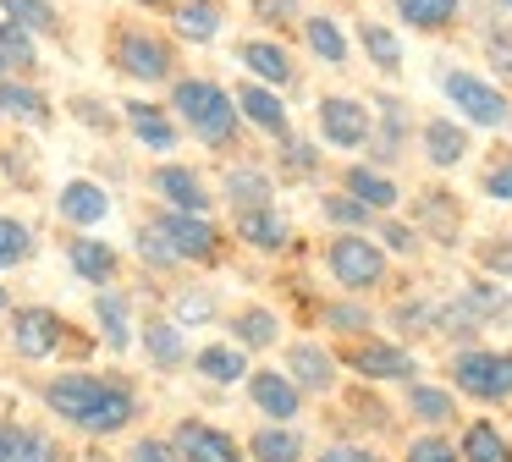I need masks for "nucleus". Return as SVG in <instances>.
Returning <instances> with one entry per match:
<instances>
[{
	"label": "nucleus",
	"instance_id": "obj_23",
	"mask_svg": "<svg viewBox=\"0 0 512 462\" xmlns=\"http://www.w3.org/2000/svg\"><path fill=\"white\" fill-rule=\"evenodd\" d=\"M237 237H243L248 248L276 253V248H287L292 226L281 220V209H276V204H259V209H237Z\"/></svg>",
	"mask_w": 512,
	"mask_h": 462
},
{
	"label": "nucleus",
	"instance_id": "obj_32",
	"mask_svg": "<svg viewBox=\"0 0 512 462\" xmlns=\"http://www.w3.org/2000/svg\"><path fill=\"white\" fill-rule=\"evenodd\" d=\"M193 369H199L204 380H215V385H237V380H248V352L215 341V347H204L199 358H193Z\"/></svg>",
	"mask_w": 512,
	"mask_h": 462
},
{
	"label": "nucleus",
	"instance_id": "obj_57",
	"mask_svg": "<svg viewBox=\"0 0 512 462\" xmlns=\"http://www.w3.org/2000/svg\"><path fill=\"white\" fill-rule=\"evenodd\" d=\"M0 77H12V72H6V66H0Z\"/></svg>",
	"mask_w": 512,
	"mask_h": 462
},
{
	"label": "nucleus",
	"instance_id": "obj_11",
	"mask_svg": "<svg viewBox=\"0 0 512 462\" xmlns=\"http://www.w3.org/2000/svg\"><path fill=\"white\" fill-rule=\"evenodd\" d=\"M0 121L45 132L50 121H56V105H50V94L34 83V77H0Z\"/></svg>",
	"mask_w": 512,
	"mask_h": 462
},
{
	"label": "nucleus",
	"instance_id": "obj_4",
	"mask_svg": "<svg viewBox=\"0 0 512 462\" xmlns=\"http://www.w3.org/2000/svg\"><path fill=\"white\" fill-rule=\"evenodd\" d=\"M441 94L452 99L457 116H468V127L496 132V127H507V121H512V99L501 94L490 77H479V72H463V66H441Z\"/></svg>",
	"mask_w": 512,
	"mask_h": 462
},
{
	"label": "nucleus",
	"instance_id": "obj_6",
	"mask_svg": "<svg viewBox=\"0 0 512 462\" xmlns=\"http://www.w3.org/2000/svg\"><path fill=\"white\" fill-rule=\"evenodd\" d=\"M452 380H457V391L479 396V402H507L512 396V352H463Z\"/></svg>",
	"mask_w": 512,
	"mask_h": 462
},
{
	"label": "nucleus",
	"instance_id": "obj_14",
	"mask_svg": "<svg viewBox=\"0 0 512 462\" xmlns=\"http://www.w3.org/2000/svg\"><path fill=\"white\" fill-rule=\"evenodd\" d=\"M122 121H127V132H133L144 149H155V154H171V149H177V138H182V121H171V110L149 105V99H127Z\"/></svg>",
	"mask_w": 512,
	"mask_h": 462
},
{
	"label": "nucleus",
	"instance_id": "obj_52",
	"mask_svg": "<svg viewBox=\"0 0 512 462\" xmlns=\"http://www.w3.org/2000/svg\"><path fill=\"white\" fill-rule=\"evenodd\" d=\"M320 462H380V457L364 446H331V451H320Z\"/></svg>",
	"mask_w": 512,
	"mask_h": 462
},
{
	"label": "nucleus",
	"instance_id": "obj_44",
	"mask_svg": "<svg viewBox=\"0 0 512 462\" xmlns=\"http://www.w3.org/2000/svg\"><path fill=\"white\" fill-rule=\"evenodd\" d=\"M215 319V297L199 292V286H188V292H177V325H210Z\"/></svg>",
	"mask_w": 512,
	"mask_h": 462
},
{
	"label": "nucleus",
	"instance_id": "obj_48",
	"mask_svg": "<svg viewBox=\"0 0 512 462\" xmlns=\"http://www.w3.org/2000/svg\"><path fill=\"white\" fill-rule=\"evenodd\" d=\"M408 462H463V451L446 446L441 435H419V440L408 446Z\"/></svg>",
	"mask_w": 512,
	"mask_h": 462
},
{
	"label": "nucleus",
	"instance_id": "obj_33",
	"mask_svg": "<svg viewBox=\"0 0 512 462\" xmlns=\"http://www.w3.org/2000/svg\"><path fill=\"white\" fill-rule=\"evenodd\" d=\"M248 451H254V462H298L303 457V440L292 435L287 424H276V418H270L265 429H254V435H248Z\"/></svg>",
	"mask_w": 512,
	"mask_h": 462
},
{
	"label": "nucleus",
	"instance_id": "obj_22",
	"mask_svg": "<svg viewBox=\"0 0 512 462\" xmlns=\"http://www.w3.org/2000/svg\"><path fill=\"white\" fill-rule=\"evenodd\" d=\"M67 259H72V270H78L89 286H111L116 270H122L116 248H111V242H100V237H72L67 242Z\"/></svg>",
	"mask_w": 512,
	"mask_h": 462
},
{
	"label": "nucleus",
	"instance_id": "obj_10",
	"mask_svg": "<svg viewBox=\"0 0 512 462\" xmlns=\"http://www.w3.org/2000/svg\"><path fill=\"white\" fill-rule=\"evenodd\" d=\"M237 110H243V121L254 132H265V138H287L292 132V110H287V99H281V88H270V83L243 77V83H237Z\"/></svg>",
	"mask_w": 512,
	"mask_h": 462
},
{
	"label": "nucleus",
	"instance_id": "obj_31",
	"mask_svg": "<svg viewBox=\"0 0 512 462\" xmlns=\"http://www.w3.org/2000/svg\"><path fill=\"white\" fill-rule=\"evenodd\" d=\"M270 171H259V165H232L226 171V204L232 209H259V204H270Z\"/></svg>",
	"mask_w": 512,
	"mask_h": 462
},
{
	"label": "nucleus",
	"instance_id": "obj_30",
	"mask_svg": "<svg viewBox=\"0 0 512 462\" xmlns=\"http://www.w3.org/2000/svg\"><path fill=\"white\" fill-rule=\"evenodd\" d=\"M358 44H364L369 66H375L380 77H397L402 72V39H397V28H386V22H358Z\"/></svg>",
	"mask_w": 512,
	"mask_h": 462
},
{
	"label": "nucleus",
	"instance_id": "obj_56",
	"mask_svg": "<svg viewBox=\"0 0 512 462\" xmlns=\"http://www.w3.org/2000/svg\"><path fill=\"white\" fill-rule=\"evenodd\" d=\"M6 308H12V297H6V286H0V314H6Z\"/></svg>",
	"mask_w": 512,
	"mask_h": 462
},
{
	"label": "nucleus",
	"instance_id": "obj_34",
	"mask_svg": "<svg viewBox=\"0 0 512 462\" xmlns=\"http://www.w3.org/2000/svg\"><path fill=\"white\" fill-rule=\"evenodd\" d=\"M347 193L364 198L375 215H386V209L397 204V182H391V176H380L375 165H347Z\"/></svg>",
	"mask_w": 512,
	"mask_h": 462
},
{
	"label": "nucleus",
	"instance_id": "obj_58",
	"mask_svg": "<svg viewBox=\"0 0 512 462\" xmlns=\"http://www.w3.org/2000/svg\"><path fill=\"white\" fill-rule=\"evenodd\" d=\"M501 6H507V11H512V0H501Z\"/></svg>",
	"mask_w": 512,
	"mask_h": 462
},
{
	"label": "nucleus",
	"instance_id": "obj_29",
	"mask_svg": "<svg viewBox=\"0 0 512 462\" xmlns=\"http://www.w3.org/2000/svg\"><path fill=\"white\" fill-rule=\"evenodd\" d=\"M408 138H413L408 105H402V99H380V132H369V143H375V160H397Z\"/></svg>",
	"mask_w": 512,
	"mask_h": 462
},
{
	"label": "nucleus",
	"instance_id": "obj_20",
	"mask_svg": "<svg viewBox=\"0 0 512 462\" xmlns=\"http://www.w3.org/2000/svg\"><path fill=\"white\" fill-rule=\"evenodd\" d=\"M298 33H303V44H309V55H314V61L336 66V72H342V66H347V55H353V39H347V28H342L336 17H325V11L303 17V22H298Z\"/></svg>",
	"mask_w": 512,
	"mask_h": 462
},
{
	"label": "nucleus",
	"instance_id": "obj_43",
	"mask_svg": "<svg viewBox=\"0 0 512 462\" xmlns=\"http://www.w3.org/2000/svg\"><path fill=\"white\" fill-rule=\"evenodd\" d=\"M408 407L430 424H452V396L435 391V385H408Z\"/></svg>",
	"mask_w": 512,
	"mask_h": 462
},
{
	"label": "nucleus",
	"instance_id": "obj_54",
	"mask_svg": "<svg viewBox=\"0 0 512 462\" xmlns=\"http://www.w3.org/2000/svg\"><path fill=\"white\" fill-rule=\"evenodd\" d=\"M485 264L490 270H512V242H496V248L485 253Z\"/></svg>",
	"mask_w": 512,
	"mask_h": 462
},
{
	"label": "nucleus",
	"instance_id": "obj_45",
	"mask_svg": "<svg viewBox=\"0 0 512 462\" xmlns=\"http://www.w3.org/2000/svg\"><path fill=\"white\" fill-rule=\"evenodd\" d=\"M419 215H424V226H430L441 242H452V231H457V209H452V198H446V193L424 198V209H419Z\"/></svg>",
	"mask_w": 512,
	"mask_h": 462
},
{
	"label": "nucleus",
	"instance_id": "obj_38",
	"mask_svg": "<svg viewBox=\"0 0 512 462\" xmlns=\"http://www.w3.org/2000/svg\"><path fill=\"white\" fill-rule=\"evenodd\" d=\"M463 462H512V440L496 424H468L463 435Z\"/></svg>",
	"mask_w": 512,
	"mask_h": 462
},
{
	"label": "nucleus",
	"instance_id": "obj_35",
	"mask_svg": "<svg viewBox=\"0 0 512 462\" xmlns=\"http://www.w3.org/2000/svg\"><path fill=\"white\" fill-rule=\"evenodd\" d=\"M232 336H237V347H248V352H265V347H276V336H281V319L270 314V308H243V314L232 319Z\"/></svg>",
	"mask_w": 512,
	"mask_h": 462
},
{
	"label": "nucleus",
	"instance_id": "obj_46",
	"mask_svg": "<svg viewBox=\"0 0 512 462\" xmlns=\"http://www.w3.org/2000/svg\"><path fill=\"white\" fill-rule=\"evenodd\" d=\"M138 253H144L149 264H160V270H171V264H182V259H177V248H171V242L160 237V226H155V220H149V226L138 231Z\"/></svg>",
	"mask_w": 512,
	"mask_h": 462
},
{
	"label": "nucleus",
	"instance_id": "obj_17",
	"mask_svg": "<svg viewBox=\"0 0 512 462\" xmlns=\"http://www.w3.org/2000/svg\"><path fill=\"white\" fill-rule=\"evenodd\" d=\"M226 28V0H177L171 6V33L182 44H215Z\"/></svg>",
	"mask_w": 512,
	"mask_h": 462
},
{
	"label": "nucleus",
	"instance_id": "obj_19",
	"mask_svg": "<svg viewBox=\"0 0 512 462\" xmlns=\"http://www.w3.org/2000/svg\"><path fill=\"white\" fill-rule=\"evenodd\" d=\"M56 209H61L67 226H105V215H111V193H105L100 182H89V176H72V182L61 187Z\"/></svg>",
	"mask_w": 512,
	"mask_h": 462
},
{
	"label": "nucleus",
	"instance_id": "obj_8",
	"mask_svg": "<svg viewBox=\"0 0 512 462\" xmlns=\"http://www.w3.org/2000/svg\"><path fill=\"white\" fill-rule=\"evenodd\" d=\"M61 341H67V319H61L56 308H17L12 314L17 358L39 363V358H50V352H61Z\"/></svg>",
	"mask_w": 512,
	"mask_h": 462
},
{
	"label": "nucleus",
	"instance_id": "obj_36",
	"mask_svg": "<svg viewBox=\"0 0 512 462\" xmlns=\"http://www.w3.org/2000/svg\"><path fill=\"white\" fill-rule=\"evenodd\" d=\"M144 352H149V363H160V369H177V363L188 358L177 319H149V330H144Z\"/></svg>",
	"mask_w": 512,
	"mask_h": 462
},
{
	"label": "nucleus",
	"instance_id": "obj_49",
	"mask_svg": "<svg viewBox=\"0 0 512 462\" xmlns=\"http://www.w3.org/2000/svg\"><path fill=\"white\" fill-rule=\"evenodd\" d=\"M127 462H182V457H177V446H171V440H155V435H144V440H133V451H127Z\"/></svg>",
	"mask_w": 512,
	"mask_h": 462
},
{
	"label": "nucleus",
	"instance_id": "obj_41",
	"mask_svg": "<svg viewBox=\"0 0 512 462\" xmlns=\"http://www.w3.org/2000/svg\"><path fill=\"white\" fill-rule=\"evenodd\" d=\"M320 209H325V220H331V226H347V231H364L369 220H375V209H369L364 198H353V193H331Z\"/></svg>",
	"mask_w": 512,
	"mask_h": 462
},
{
	"label": "nucleus",
	"instance_id": "obj_50",
	"mask_svg": "<svg viewBox=\"0 0 512 462\" xmlns=\"http://www.w3.org/2000/svg\"><path fill=\"white\" fill-rule=\"evenodd\" d=\"M485 193L496 198V204H512V160H501L485 171Z\"/></svg>",
	"mask_w": 512,
	"mask_h": 462
},
{
	"label": "nucleus",
	"instance_id": "obj_42",
	"mask_svg": "<svg viewBox=\"0 0 512 462\" xmlns=\"http://www.w3.org/2000/svg\"><path fill=\"white\" fill-rule=\"evenodd\" d=\"M485 66L501 77V83H512V28H507V22L485 28Z\"/></svg>",
	"mask_w": 512,
	"mask_h": 462
},
{
	"label": "nucleus",
	"instance_id": "obj_13",
	"mask_svg": "<svg viewBox=\"0 0 512 462\" xmlns=\"http://www.w3.org/2000/svg\"><path fill=\"white\" fill-rule=\"evenodd\" d=\"M160 237L177 248V259H215V248H221V237H215L210 215H188V209H166V215L155 220Z\"/></svg>",
	"mask_w": 512,
	"mask_h": 462
},
{
	"label": "nucleus",
	"instance_id": "obj_24",
	"mask_svg": "<svg viewBox=\"0 0 512 462\" xmlns=\"http://www.w3.org/2000/svg\"><path fill=\"white\" fill-rule=\"evenodd\" d=\"M0 17H12L34 39H67V17L56 0H0Z\"/></svg>",
	"mask_w": 512,
	"mask_h": 462
},
{
	"label": "nucleus",
	"instance_id": "obj_16",
	"mask_svg": "<svg viewBox=\"0 0 512 462\" xmlns=\"http://www.w3.org/2000/svg\"><path fill=\"white\" fill-rule=\"evenodd\" d=\"M171 446H177L182 462H243V451H237L232 435H221L215 424H199V418H188V424H177V435H171Z\"/></svg>",
	"mask_w": 512,
	"mask_h": 462
},
{
	"label": "nucleus",
	"instance_id": "obj_21",
	"mask_svg": "<svg viewBox=\"0 0 512 462\" xmlns=\"http://www.w3.org/2000/svg\"><path fill=\"white\" fill-rule=\"evenodd\" d=\"M353 369L364 374V380H413V374H419V363H413L408 347H391V341H364V347L353 352Z\"/></svg>",
	"mask_w": 512,
	"mask_h": 462
},
{
	"label": "nucleus",
	"instance_id": "obj_27",
	"mask_svg": "<svg viewBox=\"0 0 512 462\" xmlns=\"http://www.w3.org/2000/svg\"><path fill=\"white\" fill-rule=\"evenodd\" d=\"M0 66L12 77H39V39L12 17H0Z\"/></svg>",
	"mask_w": 512,
	"mask_h": 462
},
{
	"label": "nucleus",
	"instance_id": "obj_25",
	"mask_svg": "<svg viewBox=\"0 0 512 462\" xmlns=\"http://www.w3.org/2000/svg\"><path fill=\"white\" fill-rule=\"evenodd\" d=\"M0 462H61L56 440L28 424H0Z\"/></svg>",
	"mask_w": 512,
	"mask_h": 462
},
{
	"label": "nucleus",
	"instance_id": "obj_7",
	"mask_svg": "<svg viewBox=\"0 0 512 462\" xmlns=\"http://www.w3.org/2000/svg\"><path fill=\"white\" fill-rule=\"evenodd\" d=\"M369 132H375V116H369L364 99L353 94H325L320 99V138L331 149H364Z\"/></svg>",
	"mask_w": 512,
	"mask_h": 462
},
{
	"label": "nucleus",
	"instance_id": "obj_15",
	"mask_svg": "<svg viewBox=\"0 0 512 462\" xmlns=\"http://www.w3.org/2000/svg\"><path fill=\"white\" fill-rule=\"evenodd\" d=\"M248 396H254V407L265 418H276V424L298 418V407H303L298 380H292V374H281V369H254V374H248Z\"/></svg>",
	"mask_w": 512,
	"mask_h": 462
},
{
	"label": "nucleus",
	"instance_id": "obj_5",
	"mask_svg": "<svg viewBox=\"0 0 512 462\" xmlns=\"http://www.w3.org/2000/svg\"><path fill=\"white\" fill-rule=\"evenodd\" d=\"M325 264H331V275L342 286H353V292H364V286H375L380 275H386V253H380V242H369L364 231L336 237L331 253H325Z\"/></svg>",
	"mask_w": 512,
	"mask_h": 462
},
{
	"label": "nucleus",
	"instance_id": "obj_2",
	"mask_svg": "<svg viewBox=\"0 0 512 462\" xmlns=\"http://www.w3.org/2000/svg\"><path fill=\"white\" fill-rule=\"evenodd\" d=\"M171 116H177L182 132H193L204 149H232L237 132H243L237 94H226L215 77H177V83H171Z\"/></svg>",
	"mask_w": 512,
	"mask_h": 462
},
{
	"label": "nucleus",
	"instance_id": "obj_39",
	"mask_svg": "<svg viewBox=\"0 0 512 462\" xmlns=\"http://www.w3.org/2000/svg\"><path fill=\"white\" fill-rule=\"evenodd\" d=\"M276 143H281V176H287V182H309V176L320 171V160H314V143H309V138L287 132V138H276Z\"/></svg>",
	"mask_w": 512,
	"mask_h": 462
},
{
	"label": "nucleus",
	"instance_id": "obj_40",
	"mask_svg": "<svg viewBox=\"0 0 512 462\" xmlns=\"http://www.w3.org/2000/svg\"><path fill=\"white\" fill-rule=\"evenodd\" d=\"M28 253H34V231H28L23 220L0 215V270H17V264H28Z\"/></svg>",
	"mask_w": 512,
	"mask_h": 462
},
{
	"label": "nucleus",
	"instance_id": "obj_1",
	"mask_svg": "<svg viewBox=\"0 0 512 462\" xmlns=\"http://www.w3.org/2000/svg\"><path fill=\"white\" fill-rule=\"evenodd\" d=\"M45 407L61 424H78L83 435H116L138 418L133 385L105 380V374H56V380H45Z\"/></svg>",
	"mask_w": 512,
	"mask_h": 462
},
{
	"label": "nucleus",
	"instance_id": "obj_53",
	"mask_svg": "<svg viewBox=\"0 0 512 462\" xmlns=\"http://www.w3.org/2000/svg\"><path fill=\"white\" fill-rule=\"evenodd\" d=\"M331 325L336 330H364L369 314H364V308H331Z\"/></svg>",
	"mask_w": 512,
	"mask_h": 462
},
{
	"label": "nucleus",
	"instance_id": "obj_55",
	"mask_svg": "<svg viewBox=\"0 0 512 462\" xmlns=\"http://www.w3.org/2000/svg\"><path fill=\"white\" fill-rule=\"evenodd\" d=\"M127 6H138V11H171L177 0H127Z\"/></svg>",
	"mask_w": 512,
	"mask_h": 462
},
{
	"label": "nucleus",
	"instance_id": "obj_51",
	"mask_svg": "<svg viewBox=\"0 0 512 462\" xmlns=\"http://www.w3.org/2000/svg\"><path fill=\"white\" fill-rule=\"evenodd\" d=\"M380 242H386V248H397V253H413V248H419L413 226H402V220H386V226H380Z\"/></svg>",
	"mask_w": 512,
	"mask_h": 462
},
{
	"label": "nucleus",
	"instance_id": "obj_26",
	"mask_svg": "<svg viewBox=\"0 0 512 462\" xmlns=\"http://www.w3.org/2000/svg\"><path fill=\"white\" fill-rule=\"evenodd\" d=\"M391 11H397L402 28H413V33H446L463 17V0H391Z\"/></svg>",
	"mask_w": 512,
	"mask_h": 462
},
{
	"label": "nucleus",
	"instance_id": "obj_18",
	"mask_svg": "<svg viewBox=\"0 0 512 462\" xmlns=\"http://www.w3.org/2000/svg\"><path fill=\"white\" fill-rule=\"evenodd\" d=\"M419 143H424V160L435 171H452V165L468 160V127L457 116H430L419 127Z\"/></svg>",
	"mask_w": 512,
	"mask_h": 462
},
{
	"label": "nucleus",
	"instance_id": "obj_12",
	"mask_svg": "<svg viewBox=\"0 0 512 462\" xmlns=\"http://www.w3.org/2000/svg\"><path fill=\"white\" fill-rule=\"evenodd\" d=\"M149 187L160 193V204L166 209H188V215H210V187H204V176L193 171V165H155V176H149Z\"/></svg>",
	"mask_w": 512,
	"mask_h": 462
},
{
	"label": "nucleus",
	"instance_id": "obj_37",
	"mask_svg": "<svg viewBox=\"0 0 512 462\" xmlns=\"http://www.w3.org/2000/svg\"><path fill=\"white\" fill-rule=\"evenodd\" d=\"M94 319H100V330H105V341H111L116 352L133 341V325H127V297L122 292H94Z\"/></svg>",
	"mask_w": 512,
	"mask_h": 462
},
{
	"label": "nucleus",
	"instance_id": "obj_47",
	"mask_svg": "<svg viewBox=\"0 0 512 462\" xmlns=\"http://www.w3.org/2000/svg\"><path fill=\"white\" fill-rule=\"evenodd\" d=\"M254 17L265 28H292V22H303V11H298V0H254Z\"/></svg>",
	"mask_w": 512,
	"mask_h": 462
},
{
	"label": "nucleus",
	"instance_id": "obj_28",
	"mask_svg": "<svg viewBox=\"0 0 512 462\" xmlns=\"http://www.w3.org/2000/svg\"><path fill=\"white\" fill-rule=\"evenodd\" d=\"M287 374L298 380V391H331L336 385V363L325 358L314 341H298V347L287 352Z\"/></svg>",
	"mask_w": 512,
	"mask_h": 462
},
{
	"label": "nucleus",
	"instance_id": "obj_3",
	"mask_svg": "<svg viewBox=\"0 0 512 462\" xmlns=\"http://www.w3.org/2000/svg\"><path fill=\"white\" fill-rule=\"evenodd\" d=\"M111 66L127 83H177V44L160 28H144V22H111Z\"/></svg>",
	"mask_w": 512,
	"mask_h": 462
},
{
	"label": "nucleus",
	"instance_id": "obj_9",
	"mask_svg": "<svg viewBox=\"0 0 512 462\" xmlns=\"http://www.w3.org/2000/svg\"><path fill=\"white\" fill-rule=\"evenodd\" d=\"M237 66H243L254 83H270V88H298V61L281 39H243L237 44Z\"/></svg>",
	"mask_w": 512,
	"mask_h": 462
}]
</instances>
